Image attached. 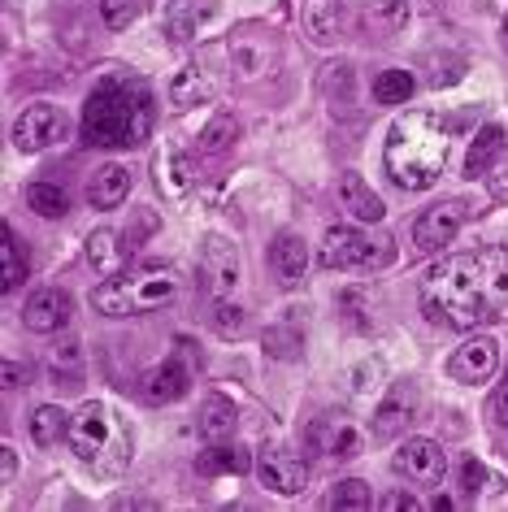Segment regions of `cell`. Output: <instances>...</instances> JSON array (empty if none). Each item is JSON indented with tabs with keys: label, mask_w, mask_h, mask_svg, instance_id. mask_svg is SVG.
Masks as SVG:
<instances>
[{
	"label": "cell",
	"mask_w": 508,
	"mask_h": 512,
	"mask_svg": "<svg viewBox=\"0 0 508 512\" xmlns=\"http://www.w3.org/2000/svg\"><path fill=\"white\" fill-rule=\"evenodd\" d=\"M417 296L430 322L452 330H474L487 317H500L508 309V248L487 243L474 252L443 256L422 274Z\"/></svg>",
	"instance_id": "cell-1"
},
{
	"label": "cell",
	"mask_w": 508,
	"mask_h": 512,
	"mask_svg": "<svg viewBox=\"0 0 508 512\" xmlns=\"http://www.w3.org/2000/svg\"><path fill=\"white\" fill-rule=\"evenodd\" d=\"M448 135L452 131L439 113H430V109L400 113L396 126L387 131V148H383V165L396 178V187L404 191L435 187L443 170H448V152H452Z\"/></svg>",
	"instance_id": "cell-2"
},
{
	"label": "cell",
	"mask_w": 508,
	"mask_h": 512,
	"mask_svg": "<svg viewBox=\"0 0 508 512\" xmlns=\"http://www.w3.org/2000/svg\"><path fill=\"white\" fill-rule=\"evenodd\" d=\"M152 135V92L135 79H105L83 105V139L92 148H139Z\"/></svg>",
	"instance_id": "cell-3"
},
{
	"label": "cell",
	"mask_w": 508,
	"mask_h": 512,
	"mask_svg": "<svg viewBox=\"0 0 508 512\" xmlns=\"http://www.w3.org/2000/svg\"><path fill=\"white\" fill-rule=\"evenodd\" d=\"M174 296H179V278H174L170 265H135V270L113 274L109 283L92 291V309L105 317H135L161 309Z\"/></svg>",
	"instance_id": "cell-4"
},
{
	"label": "cell",
	"mask_w": 508,
	"mask_h": 512,
	"mask_svg": "<svg viewBox=\"0 0 508 512\" xmlns=\"http://www.w3.org/2000/svg\"><path fill=\"white\" fill-rule=\"evenodd\" d=\"M66 443L74 447V456L87 460L96 473H122L126 456H131V452H126V447H131V439H126V426L100 400H87L79 413L70 417Z\"/></svg>",
	"instance_id": "cell-5"
},
{
	"label": "cell",
	"mask_w": 508,
	"mask_h": 512,
	"mask_svg": "<svg viewBox=\"0 0 508 512\" xmlns=\"http://www.w3.org/2000/svg\"><path fill=\"white\" fill-rule=\"evenodd\" d=\"M391 235H365L357 226H330L322 235V248H317V261L326 270H383L391 265Z\"/></svg>",
	"instance_id": "cell-6"
},
{
	"label": "cell",
	"mask_w": 508,
	"mask_h": 512,
	"mask_svg": "<svg viewBox=\"0 0 508 512\" xmlns=\"http://www.w3.org/2000/svg\"><path fill=\"white\" fill-rule=\"evenodd\" d=\"M239 283H244V256L231 239L209 235L205 248H200V287L218 304H226L239 291Z\"/></svg>",
	"instance_id": "cell-7"
},
{
	"label": "cell",
	"mask_w": 508,
	"mask_h": 512,
	"mask_svg": "<svg viewBox=\"0 0 508 512\" xmlns=\"http://www.w3.org/2000/svg\"><path fill=\"white\" fill-rule=\"evenodd\" d=\"M66 135H70L66 109L48 105V100H40V105H31V109H22L18 122H14V148L18 152H44V148L61 144Z\"/></svg>",
	"instance_id": "cell-8"
},
{
	"label": "cell",
	"mask_w": 508,
	"mask_h": 512,
	"mask_svg": "<svg viewBox=\"0 0 508 512\" xmlns=\"http://www.w3.org/2000/svg\"><path fill=\"white\" fill-rule=\"evenodd\" d=\"M469 217V204L465 200H439L413 222V252H443L448 243L461 235Z\"/></svg>",
	"instance_id": "cell-9"
},
{
	"label": "cell",
	"mask_w": 508,
	"mask_h": 512,
	"mask_svg": "<svg viewBox=\"0 0 508 512\" xmlns=\"http://www.w3.org/2000/svg\"><path fill=\"white\" fill-rule=\"evenodd\" d=\"M257 478L265 491H274V495H300L304 482H309V465H304V456L291 452V447L265 443L257 456Z\"/></svg>",
	"instance_id": "cell-10"
},
{
	"label": "cell",
	"mask_w": 508,
	"mask_h": 512,
	"mask_svg": "<svg viewBox=\"0 0 508 512\" xmlns=\"http://www.w3.org/2000/svg\"><path fill=\"white\" fill-rule=\"evenodd\" d=\"M417 408H422V391H417V382L413 378L391 382V391L383 395V404H378L370 430L378 434V439H396V434H404V430L413 426Z\"/></svg>",
	"instance_id": "cell-11"
},
{
	"label": "cell",
	"mask_w": 508,
	"mask_h": 512,
	"mask_svg": "<svg viewBox=\"0 0 508 512\" xmlns=\"http://www.w3.org/2000/svg\"><path fill=\"white\" fill-rule=\"evenodd\" d=\"M391 469H396L404 482L435 486L443 478V469H448V456H443V447L435 439H409V443H400L396 456H391Z\"/></svg>",
	"instance_id": "cell-12"
},
{
	"label": "cell",
	"mask_w": 508,
	"mask_h": 512,
	"mask_svg": "<svg viewBox=\"0 0 508 512\" xmlns=\"http://www.w3.org/2000/svg\"><path fill=\"white\" fill-rule=\"evenodd\" d=\"M265 265H270L278 287L296 291L304 278H309V248H304V239L296 230H283V235H274L270 248H265Z\"/></svg>",
	"instance_id": "cell-13"
},
{
	"label": "cell",
	"mask_w": 508,
	"mask_h": 512,
	"mask_svg": "<svg viewBox=\"0 0 508 512\" xmlns=\"http://www.w3.org/2000/svg\"><path fill=\"white\" fill-rule=\"evenodd\" d=\"M495 369H500V343H495L491 335H478V339H469V343H461V348L452 352L448 378L465 382V387H482Z\"/></svg>",
	"instance_id": "cell-14"
},
{
	"label": "cell",
	"mask_w": 508,
	"mask_h": 512,
	"mask_svg": "<svg viewBox=\"0 0 508 512\" xmlns=\"http://www.w3.org/2000/svg\"><path fill=\"white\" fill-rule=\"evenodd\" d=\"M70 291L61 287H40L35 296L22 304V326L31 330V335H57L61 326L70 322Z\"/></svg>",
	"instance_id": "cell-15"
},
{
	"label": "cell",
	"mask_w": 508,
	"mask_h": 512,
	"mask_svg": "<svg viewBox=\"0 0 508 512\" xmlns=\"http://www.w3.org/2000/svg\"><path fill=\"white\" fill-rule=\"evenodd\" d=\"M187 387H192V369L183 365V356H170V361L152 365L144 378H139V395H144L148 404H174L183 400Z\"/></svg>",
	"instance_id": "cell-16"
},
{
	"label": "cell",
	"mask_w": 508,
	"mask_h": 512,
	"mask_svg": "<svg viewBox=\"0 0 508 512\" xmlns=\"http://www.w3.org/2000/svg\"><path fill=\"white\" fill-rule=\"evenodd\" d=\"M213 18H218V0H170L165 35H170V44H192Z\"/></svg>",
	"instance_id": "cell-17"
},
{
	"label": "cell",
	"mask_w": 508,
	"mask_h": 512,
	"mask_svg": "<svg viewBox=\"0 0 508 512\" xmlns=\"http://www.w3.org/2000/svg\"><path fill=\"white\" fill-rule=\"evenodd\" d=\"M309 447L313 452H322L330 460H348V456H357L361 452V434L348 426V421H339V417H322V421H313L309 426Z\"/></svg>",
	"instance_id": "cell-18"
},
{
	"label": "cell",
	"mask_w": 508,
	"mask_h": 512,
	"mask_svg": "<svg viewBox=\"0 0 508 512\" xmlns=\"http://www.w3.org/2000/svg\"><path fill=\"white\" fill-rule=\"evenodd\" d=\"M339 204H344V213L357 217V222H383V213H387V204L378 200V191L365 183L361 174L339 178Z\"/></svg>",
	"instance_id": "cell-19"
},
{
	"label": "cell",
	"mask_w": 508,
	"mask_h": 512,
	"mask_svg": "<svg viewBox=\"0 0 508 512\" xmlns=\"http://www.w3.org/2000/svg\"><path fill=\"white\" fill-rule=\"evenodd\" d=\"M126 191H131V174H126L118 161L100 165V170H92V178H87V204H92V209H118L126 200Z\"/></svg>",
	"instance_id": "cell-20"
},
{
	"label": "cell",
	"mask_w": 508,
	"mask_h": 512,
	"mask_svg": "<svg viewBox=\"0 0 508 512\" xmlns=\"http://www.w3.org/2000/svg\"><path fill=\"white\" fill-rule=\"evenodd\" d=\"M300 27L317 48L339 40V0H300Z\"/></svg>",
	"instance_id": "cell-21"
},
{
	"label": "cell",
	"mask_w": 508,
	"mask_h": 512,
	"mask_svg": "<svg viewBox=\"0 0 508 512\" xmlns=\"http://www.w3.org/2000/svg\"><path fill=\"white\" fill-rule=\"evenodd\" d=\"M500 152H504V126H500V122H487V126H482V131L474 135L469 152H465V174H469V178H482L495 161H500Z\"/></svg>",
	"instance_id": "cell-22"
},
{
	"label": "cell",
	"mask_w": 508,
	"mask_h": 512,
	"mask_svg": "<svg viewBox=\"0 0 508 512\" xmlns=\"http://www.w3.org/2000/svg\"><path fill=\"white\" fill-rule=\"evenodd\" d=\"M213 100V79L200 66H183L179 74L170 79V105L174 109H196Z\"/></svg>",
	"instance_id": "cell-23"
},
{
	"label": "cell",
	"mask_w": 508,
	"mask_h": 512,
	"mask_svg": "<svg viewBox=\"0 0 508 512\" xmlns=\"http://www.w3.org/2000/svg\"><path fill=\"white\" fill-rule=\"evenodd\" d=\"M239 426V408L226 400V395H209L205 408H200V434H205L209 443H226Z\"/></svg>",
	"instance_id": "cell-24"
},
{
	"label": "cell",
	"mask_w": 508,
	"mask_h": 512,
	"mask_svg": "<svg viewBox=\"0 0 508 512\" xmlns=\"http://www.w3.org/2000/svg\"><path fill=\"white\" fill-rule=\"evenodd\" d=\"M196 469L200 473H209V478H218V473H248V469H257V460H252L244 447H231V443H218V447H209V452H200L196 460Z\"/></svg>",
	"instance_id": "cell-25"
},
{
	"label": "cell",
	"mask_w": 508,
	"mask_h": 512,
	"mask_svg": "<svg viewBox=\"0 0 508 512\" xmlns=\"http://www.w3.org/2000/svg\"><path fill=\"white\" fill-rule=\"evenodd\" d=\"M122 248L126 243H118L113 230H92V235H87V265H92L96 274L113 278L118 274V265H122Z\"/></svg>",
	"instance_id": "cell-26"
},
{
	"label": "cell",
	"mask_w": 508,
	"mask_h": 512,
	"mask_svg": "<svg viewBox=\"0 0 508 512\" xmlns=\"http://www.w3.org/2000/svg\"><path fill=\"white\" fill-rule=\"evenodd\" d=\"M66 434H70L66 408L44 404V408H35V413H31V439H35V447H57Z\"/></svg>",
	"instance_id": "cell-27"
},
{
	"label": "cell",
	"mask_w": 508,
	"mask_h": 512,
	"mask_svg": "<svg viewBox=\"0 0 508 512\" xmlns=\"http://www.w3.org/2000/svg\"><path fill=\"white\" fill-rule=\"evenodd\" d=\"M235 139H239V122L231 118V113H213V118L205 122V131L196 135V152H205V157H222Z\"/></svg>",
	"instance_id": "cell-28"
},
{
	"label": "cell",
	"mask_w": 508,
	"mask_h": 512,
	"mask_svg": "<svg viewBox=\"0 0 508 512\" xmlns=\"http://www.w3.org/2000/svg\"><path fill=\"white\" fill-rule=\"evenodd\" d=\"M157 183L170 200L187 196V187H192V165H187L183 152H165V157L157 161Z\"/></svg>",
	"instance_id": "cell-29"
},
{
	"label": "cell",
	"mask_w": 508,
	"mask_h": 512,
	"mask_svg": "<svg viewBox=\"0 0 508 512\" xmlns=\"http://www.w3.org/2000/svg\"><path fill=\"white\" fill-rule=\"evenodd\" d=\"M404 22H409V5L404 0H370V9H365V27L374 35H396L404 31Z\"/></svg>",
	"instance_id": "cell-30"
},
{
	"label": "cell",
	"mask_w": 508,
	"mask_h": 512,
	"mask_svg": "<svg viewBox=\"0 0 508 512\" xmlns=\"http://www.w3.org/2000/svg\"><path fill=\"white\" fill-rule=\"evenodd\" d=\"M374 100L378 105H404V100H413V74L409 70H378L374 79Z\"/></svg>",
	"instance_id": "cell-31"
},
{
	"label": "cell",
	"mask_w": 508,
	"mask_h": 512,
	"mask_svg": "<svg viewBox=\"0 0 508 512\" xmlns=\"http://www.w3.org/2000/svg\"><path fill=\"white\" fill-rule=\"evenodd\" d=\"M27 204L40 217H48V222H57V217H66L70 213V196L61 191L57 183H31L27 187Z\"/></svg>",
	"instance_id": "cell-32"
},
{
	"label": "cell",
	"mask_w": 508,
	"mask_h": 512,
	"mask_svg": "<svg viewBox=\"0 0 508 512\" xmlns=\"http://www.w3.org/2000/svg\"><path fill=\"white\" fill-rule=\"evenodd\" d=\"M426 83L430 87H452V83H461V74H465V57H456V53H430L426 57Z\"/></svg>",
	"instance_id": "cell-33"
},
{
	"label": "cell",
	"mask_w": 508,
	"mask_h": 512,
	"mask_svg": "<svg viewBox=\"0 0 508 512\" xmlns=\"http://www.w3.org/2000/svg\"><path fill=\"white\" fill-rule=\"evenodd\" d=\"M374 504V495H370V486H365L361 478H344L330 491V508H348V512H361V508H370Z\"/></svg>",
	"instance_id": "cell-34"
},
{
	"label": "cell",
	"mask_w": 508,
	"mask_h": 512,
	"mask_svg": "<svg viewBox=\"0 0 508 512\" xmlns=\"http://www.w3.org/2000/svg\"><path fill=\"white\" fill-rule=\"evenodd\" d=\"M265 352L270 356H283V361H296L300 348H304V335L296 326H274V330H265Z\"/></svg>",
	"instance_id": "cell-35"
},
{
	"label": "cell",
	"mask_w": 508,
	"mask_h": 512,
	"mask_svg": "<svg viewBox=\"0 0 508 512\" xmlns=\"http://www.w3.org/2000/svg\"><path fill=\"white\" fill-rule=\"evenodd\" d=\"M0 256H5V291H18L22 278H27V261H22L18 239H14V230H9V226H5V243H0Z\"/></svg>",
	"instance_id": "cell-36"
},
{
	"label": "cell",
	"mask_w": 508,
	"mask_h": 512,
	"mask_svg": "<svg viewBox=\"0 0 508 512\" xmlns=\"http://www.w3.org/2000/svg\"><path fill=\"white\" fill-rule=\"evenodd\" d=\"M100 18L109 31H126L139 18V0H100Z\"/></svg>",
	"instance_id": "cell-37"
},
{
	"label": "cell",
	"mask_w": 508,
	"mask_h": 512,
	"mask_svg": "<svg viewBox=\"0 0 508 512\" xmlns=\"http://www.w3.org/2000/svg\"><path fill=\"white\" fill-rule=\"evenodd\" d=\"M487 465H482L478 456H465L461 460V491H465V499H478L482 491H487Z\"/></svg>",
	"instance_id": "cell-38"
},
{
	"label": "cell",
	"mask_w": 508,
	"mask_h": 512,
	"mask_svg": "<svg viewBox=\"0 0 508 512\" xmlns=\"http://www.w3.org/2000/svg\"><path fill=\"white\" fill-rule=\"evenodd\" d=\"M383 374H387L383 361H378V356H370L365 365L352 369V391H357V395H370V391L378 387V378H383Z\"/></svg>",
	"instance_id": "cell-39"
},
{
	"label": "cell",
	"mask_w": 508,
	"mask_h": 512,
	"mask_svg": "<svg viewBox=\"0 0 508 512\" xmlns=\"http://www.w3.org/2000/svg\"><path fill=\"white\" fill-rule=\"evenodd\" d=\"M482 178H487V187H491V200L508 204V152H500V161H495Z\"/></svg>",
	"instance_id": "cell-40"
},
{
	"label": "cell",
	"mask_w": 508,
	"mask_h": 512,
	"mask_svg": "<svg viewBox=\"0 0 508 512\" xmlns=\"http://www.w3.org/2000/svg\"><path fill=\"white\" fill-rule=\"evenodd\" d=\"M378 508H387V512H413L417 508V495H409V491H387L383 499H378Z\"/></svg>",
	"instance_id": "cell-41"
},
{
	"label": "cell",
	"mask_w": 508,
	"mask_h": 512,
	"mask_svg": "<svg viewBox=\"0 0 508 512\" xmlns=\"http://www.w3.org/2000/svg\"><path fill=\"white\" fill-rule=\"evenodd\" d=\"M218 330H226V335L244 330V309H231V304H222V309H218Z\"/></svg>",
	"instance_id": "cell-42"
},
{
	"label": "cell",
	"mask_w": 508,
	"mask_h": 512,
	"mask_svg": "<svg viewBox=\"0 0 508 512\" xmlns=\"http://www.w3.org/2000/svg\"><path fill=\"white\" fill-rule=\"evenodd\" d=\"M152 230H157V217H152V213H139V222H131V226H126V239H131V243H139L144 235H152Z\"/></svg>",
	"instance_id": "cell-43"
},
{
	"label": "cell",
	"mask_w": 508,
	"mask_h": 512,
	"mask_svg": "<svg viewBox=\"0 0 508 512\" xmlns=\"http://www.w3.org/2000/svg\"><path fill=\"white\" fill-rule=\"evenodd\" d=\"M27 374H31L27 365H18V361H5V374H0V378H5V391L22 387V378H27Z\"/></svg>",
	"instance_id": "cell-44"
},
{
	"label": "cell",
	"mask_w": 508,
	"mask_h": 512,
	"mask_svg": "<svg viewBox=\"0 0 508 512\" xmlns=\"http://www.w3.org/2000/svg\"><path fill=\"white\" fill-rule=\"evenodd\" d=\"M14 469H18L14 452H9V447H0V478H5V482H14Z\"/></svg>",
	"instance_id": "cell-45"
},
{
	"label": "cell",
	"mask_w": 508,
	"mask_h": 512,
	"mask_svg": "<svg viewBox=\"0 0 508 512\" xmlns=\"http://www.w3.org/2000/svg\"><path fill=\"white\" fill-rule=\"evenodd\" d=\"M495 417H500L504 426H508V382H504L500 391H495Z\"/></svg>",
	"instance_id": "cell-46"
},
{
	"label": "cell",
	"mask_w": 508,
	"mask_h": 512,
	"mask_svg": "<svg viewBox=\"0 0 508 512\" xmlns=\"http://www.w3.org/2000/svg\"><path fill=\"white\" fill-rule=\"evenodd\" d=\"M430 508H435V512H448L452 499H448V495H435V499H430Z\"/></svg>",
	"instance_id": "cell-47"
},
{
	"label": "cell",
	"mask_w": 508,
	"mask_h": 512,
	"mask_svg": "<svg viewBox=\"0 0 508 512\" xmlns=\"http://www.w3.org/2000/svg\"><path fill=\"white\" fill-rule=\"evenodd\" d=\"M500 40H504V53H508V14H504V22H500Z\"/></svg>",
	"instance_id": "cell-48"
}]
</instances>
